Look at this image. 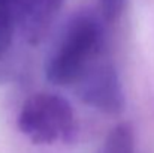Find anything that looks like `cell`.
Listing matches in <instances>:
<instances>
[{
  "mask_svg": "<svg viewBox=\"0 0 154 153\" xmlns=\"http://www.w3.org/2000/svg\"><path fill=\"white\" fill-rule=\"evenodd\" d=\"M105 27L99 12L82 9L64 24L47 60V80L73 87L79 77L103 56Z\"/></svg>",
  "mask_w": 154,
  "mask_h": 153,
  "instance_id": "obj_1",
  "label": "cell"
},
{
  "mask_svg": "<svg viewBox=\"0 0 154 153\" xmlns=\"http://www.w3.org/2000/svg\"><path fill=\"white\" fill-rule=\"evenodd\" d=\"M17 128L36 146L69 141L76 131L75 111L66 98L39 92L23 102L17 116Z\"/></svg>",
  "mask_w": 154,
  "mask_h": 153,
  "instance_id": "obj_2",
  "label": "cell"
},
{
  "mask_svg": "<svg viewBox=\"0 0 154 153\" xmlns=\"http://www.w3.org/2000/svg\"><path fill=\"white\" fill-rule=\"evenodd\" d=\"M76 96L85 105L117 116L126 108V96L115 65L100 57L73 84Z\"/></svg>",
  "mask_w": 154,
  "mask_h": 153,
  "instance_id": "obj_3",
  "label": "cell"
},
{
  "mask_svg": "<svg viewBox=\"0 0 154 153\" xmlns=\"http://www.w3.org/2000/svg\"><path fill=\"white\" fill-rule=\"evenodd\" d=\"M18 36L38 45L52 27L63 0H11Z\"/></svg>",
  "mask_w": 154,
  "mask_h": 153,
  "instance_id": "obj_4",
  "label": "cell"
},
{
  "mask_svg": "<svg viewBox=\"0 0 154 153\" xmlns=\"http://www.w3.org/2000/svg\"><path fill=\"white\" fill-rule=\"evenodd\" d=\"M17 36L11 0H0V84H5L14 74V45Z\"/></svg>",
  "mask_w": 154,
  "mask_h": 153,
  "instance_id": "obj_5",
  "label": "cell"
},
{
  "mask_svg": "<svg viewBox=\"0 0 154 153\" xmlns=\"http://www.w3.org/2000/svg\"><path fill=\"white\" fill-rule=\"evenodd\" d=\"M97 153H136L135 134L129 123H118L106 135Z\"/></svg>",
  "mask_w": 154,
  "mask_h": 153,
  "instance_id": "obj_6",
  "label": "cell"
},
{
  "mask_svg": "<svg viewBox=\"0 0 154 153\" xmlns=\"http://www.w3.org/2000/svg\"><path fill=\"white\" fill-rule=\"evenodd\" d=\"M99 15L103 21H115L124 11L126 0H97Z\"/></svg>",
  "mask_w": 154,
  "mask_h": 153,
  "instance_id": "obj_7",
  "label": "cell"
}]
</instances>
